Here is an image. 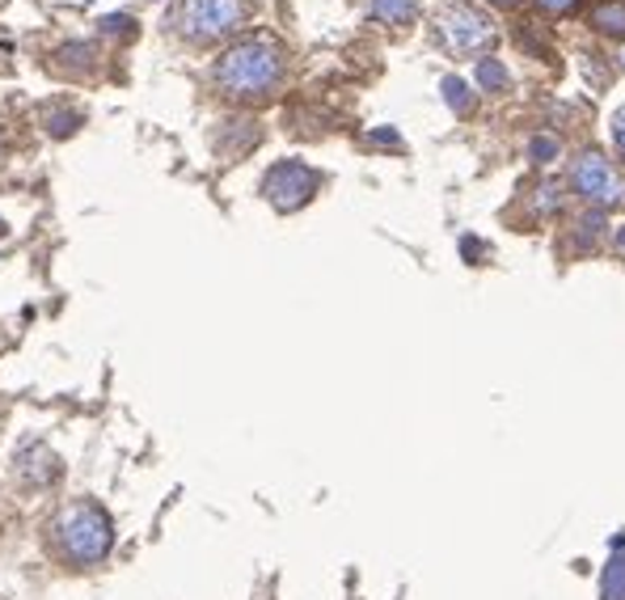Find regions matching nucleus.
<instances>
[{"mask_svg":"<svg viewBox=\"0 0 625 600\" xmlns=\"http://www.w3.org/2000/svg\"><path fill=\"white\" fill-rule=\"evenodd\" d=\"M600 233H604V216L600 211H592V216H583L579 220V245H588V241H600Z\"/></svg>","mask_w":625,"mask_h":600,"instance_id":"obj_14","label":"nucleus"},{"mask_svg":"<svg viewBox=\"0 0 625 600\" xmlns=\"http://www.w3.org/2000/svg\"><path fill=\"white\" fill-rule=\"evenodd\" d=\"M600 592H604V600H625V558H613V563L604 567Z\"/></svg>","mask_w":625,"mask_h":600,"instance_id":"obj_10","label":"nucleus"},{"mask_svg":"<svg viewBox=\"0 0 625 600\" xmlns=\"http://www.w3.org/2000/svg\"><path fill=\"white\" fill-rule=\"evenodd\" d=\"M263 195L270 199V208L297 211L317 195V174L304 161H279V165H270V174L263 178Z\"/></svg>","mask_w":625,"mask_h":600,"instance_id":"obj_6","label":"nucleus"},{"mask_svg":"<svg viewBox=\"0 0 625 600\" xmlns=\"http://www.w3.org/2000/svg\"><path fill=\"white\" fill-rule=\"evenodd\" d=\"M563 152V145L554 140V136H533V145H529V157H533L536 165H545V161H554Z\"/></svg>","mask_w":625,"mask_h":600,"instance_id":"obj_12","label":"nucleus"},{"mask_svg":"<svg viewBox=\"0 0 625 600\" xmlns=\"http://www.w3.org/2000/svg\"><path fill=\"white\" fill-rule=\"evenodd\" d=\"M0 233H4V220H0Z\"/></svg>","mask_w":625,"mask_h":600,"instance_id":"obj_20","label":"nucleus"},{"mask_svg":"<svg viewBox=\"0 0 625 600\" xmlns=\"http://www.w3.org/2000/svg\"><path fill=\"white\" fill-rule=\"evenodd\" d=\"M490 4H516V0H490Z\"/></svg>","mask_w":625,"mask_h":600,"instance_id":"obj_19","label":"nucleus"},{"mask_svg":"<svg viewBox=\"0 0 625 600\" xmlns=\"http://www.w3.org/2000/svg\"><path fill=\"white\" fill-rule=\"evenodd\" d=\"M444 102L456 111V115H474V93H470V85L465 81H456V77H444Z\"/></svg>","mask_w":625,"mask_h":600,"instance_id":"obj_9","label":"nucleus"},{"mask_svg":"<svg viewBox=\"0 0 625 600\" xmlns=\"http://www.w3.org/2000/svg\"><path fill=\"white\" fill-rule=\"evenodd\" d=\"M570 186H575L588 204H595V208H622L625 204L622 174L613 170V161H609L604 152H595V149L575 157V165H570Z\"/></svg>","mask_w":625,"mask_h":600,"instance_id":"obj_5","label":"nucleus"},{"mask_svg":"<svg viewBox=\"0 0 625 600\" xmlns=\"http://www.w3.org/2000/svg\"><path fill=\"white\" fill-rule=\"evenodd\" d=\"M106 31H131V26H127V18H106Z\"/></svg>","mask_w":625,"mask_h":600,"instance_id":"obj_17","label":"nucleus"},{"mask_svg":"<svg viewBox=\"0 0 625 600\" xmlns=\"http://www.w3.org/2000/svg\"><path fill=\"white\" fill-rule=\"evenodd\" d=\"M241 22H245V0H178L174 4V31L195 43L224 38Z\"/></svg>","mask_w":625,"mask_h":600,"instance_id":"obj_4","label":"nucleus"},{"mask_svg":"<svg viewBox=\"0 0 625 600\" xmlns=\"http://www.w3.org/2000/svg\"><path fill=\"white\" fill-rule=\"evenodd\" d=\"M536 9L558 18V13H570V9H579V0H536Z\"/></svg>","mask_w":625,"mask_h":600,"instance_id":"obj_15","label":"nucleus"},{"mask_svg":"<svg viewBox=\"0 0 625 600\" xmlns=\"http://www.w3.org/2000/svg\"><path fill=\"white\" fill-rule=\"evenodd\" d=\"M477 81H482L486 90H507L511 77H507V68L499 60H482L477 64Z\"/></svg>","mask_w":625,"mask_h":600,"instance_id":"obj_11","label":"nucleus"},{"mask_svg":"<svg viewBox=\"0 0 625 600\" xmlns=\"http://www.w3.org/2000/svg\"><path fill=\"white\" fill-rule=\"evenodd\" d=\"M368 9L377 22H389V26H410L418 18L415 0H368Z\"/></svg>","mask_w":625,"mask_h":600,"instance_id":"obj_7","label":"nucleus"},{"mask_svg":"<svg viewBox=\"0 0 625 600\" xmlns=\"http://www.w3.org/2000/svg\"><path fill=\"white\" fill-rule=\"evenodd\" d=\"M613 140H617V152L625 157V106L613 115Z\"/></svg>","mask_w":625,"mask_h":600,"instance_id":"obj_16","label":"nucleus"},{"mask_svg":"<svg viewBox=\"0 0 625 600\" xmlns=\"http://www.w3.org/2000/svg\"><path fill=\"white\" fill-rule=\"evenodd\" d=\"M283 47L267 38V34H254V38H241L233 43L220 64H216V85L220 93L238 97V102H263L279 90L283 81Z\"/></svg>","mask_w":625,"mask_h":600,"instance_id":"obj_1","label":"nucleus"},{"mask_svg":"<svg viewBox=\"0 0 625 600\" xmlns=\"http://www.w3.org/2000/svg\"><path fill=\"white\" fill-rule=\"evenodd\" d=\"M56 541H60L63 558H72V563H97V558H106V550H111V516L97 508V504H72L68 511H60V520H56Z\"/></svg>","mask_w":625,"mask_h":600,"instance_id":"obj_2","label":"nucleus"},{"mask_svg":"<svg viewBox=\"0 0 625 600\" xmlns=\"http://www.w3.org/2000/svg\"><path fill=\"white\" fill-rule=\"evenodd\" d=\"M617 245H622V250H625V229H622V233H617Z\"/></svg>","mask_w":625,"mask_h":600,"instance_id":"obj_18","label":"nucleus"},{"mask_svg":"<svg viewBox=\"0 0 625 600\" xmlns=\"http://www.w3.org/2000/svg\"><path fill=\"white\" fill-rule=\"evenodd\" d=\"M622 68H625V51H622Z\"/></svg>","mask_w":625,"mask_h":600,"instance_id":"obj_21","label":"nucleus"},{"mask_svg":"<svg viewBox=\"0 0 625 600\" xmlns=\"http://www.w3.org/2000/svg\"><path fill=\"white\" fill-rule=\"evenodd\" d=\"M592 26L600 34L625 38V0H600L592 9Z\"/></svg>","mask_w":625,"mask_h":600,"instance_id":"obj_8","label":"nucleus"},{"mask_svg":"<svg viewBox=\"0 0 625 600\" xmlns=\"http://www.w3.org/2000/svg\"><path fill=\"white\" fill-rule=\"evenodd\" d=\"M47 131H51V136H72V131H77V123H81V115H72V111H51V115H47Z\"/></svg>","mask_w":625,"mask_h":600,"instance_id":"obj_13","label":"nucleus"},{"mask_svg":"<svg viewBox=\"0 0 625 600\" xmlns=\"http://www.w3.org/2000/svg\"><path fill=\"white\" fill-rule=\"evenodd\" d=\"M436 43L444 47L448 56H477L495 43V22L477 9V4H465V0H452L436 13Z\"/></svg>","mask_w":625,"mask_h":600,"instance_id":"obj_3","label":"nucleus"}]
</instances>
